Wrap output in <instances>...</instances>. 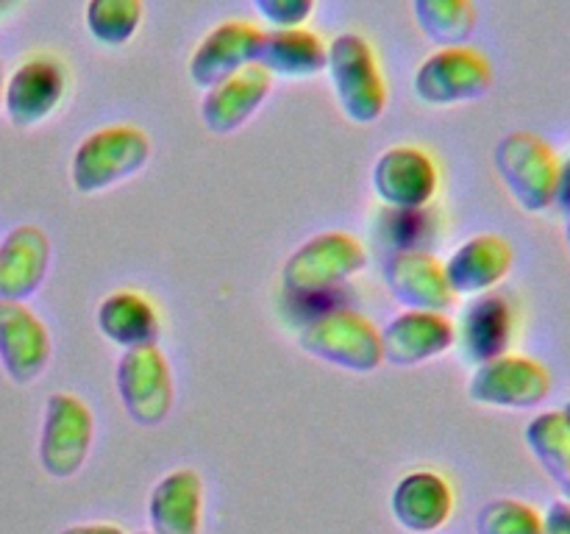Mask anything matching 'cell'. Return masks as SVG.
<instances>
[{"label":"cell","instance_id":"cell-1","mask_svg":"<svg viewBox=\"0 0 570 534\" xmlns=\"http://www.w3.org/2000/svg\"><path fill=\"white\" fill-rule=\"evenodd\" d=\"M367 250L345 231H323L306 239L287 259L282 284L295 300L337 298L345 281L365 270Z\"/></svg>","mask_w":570,"mask_h":534},{"label":"cell","instance_id":"cell-2","mask_svg":"<svg viewBox=\"0 0 570 534\" xmlns=\"http://www.w3.org/2000/svg\"><path fill=\"white\" fill-rule=\"evenodd\" d=\"M326 70L332 76L334 95L351 122L371 126L387 109V81L382 65L362 33L345 31L328 42Z\"/></svg>","mask_w":570,"mask_h":534},{"label":"cell","instance_id":"cell-3","mask_svg":"<svg viewBox=\"0 0 570 534\" xmlns=\"http://www.w3.org/2000/svg\"><path fill=\"white\" fill-rule=\"evenodd\" d=\"M150 137L139 126L117 122L89 134L72 154L70 178L81 195L106 192L137 176L150 159Z\"/></svg>","mask_w":570,"mask_h":534},{"label":"cell","instance_id":"cell-4","mask_svg":"<svg viewBox=\"0 0 570 534\" xmlns=\"http://www.w3.org/2000/svg\"><path fill=\"white\" fill-rule=\"evenodd\" d=\"M298 345L315 359L354 373H371L384 362L382 332L354 309H328L309 317L298 334Z\"/></svg>","mask_w":570,"mask_h":534},{"label":"cell","instance_id":"cell-5","mask_svg":"<svg viewBox=\"0 0 570 534\" xmlns=\"http://www.w3.org/2000/svg\"><path fill=\"white\" fill-rule=\"evenodd\" d=\"M495 170L515 204L527 211H546L557 204L560 156L534 131H512L495 145Z\"/></svg>","mask_w":570,"mask_h":534},{"label":"cell","instance_id":"cell-6","mask_svg":"<svg viewBox=\"0 0 570 534\" xmlns=\"http://www.w3.org/2000/svg\"><path fill=\"white\" fill-rule=\"evenodd\" d=\"M415 95L429 106H456L484 98L493 87V65L468 44L438 48L415 72Z\"/></svg>","mask_w":570,"mask_h":534},{"label":"cell","instance_id":"cell-7","mask_svg":"<svg viewBox=\"0 0 570 534\" xmlns=\"http://www.w3.org/2000/svg\"><path fill=\"white\" fill-rule=\"evenodd\" d=\"M95 439L92 409L72 393H53L45 404L39 462L53 478H70L87 462Z\"/></svg>","mask_w":570,"mask_h":534},{"label":"cell","instance_id":"cell-8","mask_svg":"<svg viewBox=\"0 0 570 534\" xmlns=\"http://www.w3.org/2000/svg\"><path fill=\"white\" fill-rule=\"evenodd\" d=\"M117 393L122 409L139 426H159L173 409V370L159 345H142L122 354L117 365Z\"/></svg>","mask_w":570,"mask_h":534},{"label":"cell","instance_id":"cell-9","mask_svg":"<svg viewBox=\"0 0 570 534\" xmlns=\"http://www.w3.org/2000/svg\"><path fill=\"white\" fill-rule=\"evenodd\" d=\"M551 393L549 367L521 354H501L476 365L468 384V395L482 406L495 409H534Z\"/></svg>","mask_w":570,"mask_h":534},{"label":"cell","instance_id":"cell-10","mask_svg":"<svg viewBox=\"0 0 570 534\" xmlns=\"http://www.w3.org/2000/svg\"><path fill=\"white\" fill-rule=\"evenodd\" d=\"M70 89V72L61 59L50 53H33L6 78L3 109L20 128L48 120Z\"/></svg>","mask_w":570,"mask_h":534},{"label":"cell","instance_id":"cell-11","mask_svg":"<svg viewBox=\"0 0 570 534\" xmlns=\"http://www.w3.org/2000/svg\"><path fill=\"white\" fill-rule=\"evenodd\" d=\"M265 31L248 20H226L212 28L189 56V78L195 87L212 89L245 67L259 61Z\"/></svg>","mask_w":570,"mask_h":534},{"label":"cell","instance_id":"cell-12","mask_svg":"<svg viewBox=\"0 0 570 534\" xmlns=\"http://www.w3.org/2000/svg\"><path fill=\"white\" fill-rule=\"evenodd\" d=\"M373 187L390 209H426L440 187L438 165L415 145H395L379 156Z\"/></svg>","mask_w":570,"mask_h":534},{"label":"cell","instance_id":"cell-13","mask_svg":"<svg viewBox=\"0 0 570 534\" xmlns=\"http://www.w3.org/2000/svg\"><path fill=\"white\" fill-rule=\"evenodd\" d=\"M50 334L20 300H0V365L14 384H33L50 362Z\"/></svg>","mask_w":570,"mask_h":534},{"label":"cell","instance_id":"cell-14","mask_svg":"<svg viewBox=\"0 0 570 534\" xmlns=\"http://www.w3.org/2000/svg\"><path fill=\"white\" fill-rule=\"evenodd\" d=\"M384 278L399 304L417 312H449L456 295L445 278V267L429 250H395L384 267Z\"/></svg>","mask_w":570,"mask_h":534},{"label":"cell","instance_id":"cell-15","mask_svg":"<svg viewBox=\"0 0 570 534\" xmlns=\"http://www.w3.org/2000/svg\"><path fill=\"white\" fill-rule=\"evenodd\" d=\"M456 345V326L443 312L410 309L387 323L382 332L384 362L399 367H415L432 362Z\"/></svg>","mask_w":570,"mask_h":534},{"label":"cell","instance_id":"cell-16","mask_svg":"<svg viewBox=\"0 0 570 534\" xmlns=\"http://www.w3.org/2000/svg\"><path fill=\"white\" fill-rule=\"evenodd\" d=\"M273 89V76L259 65L239 70L217 87L206 89L200 100V120L212 134H234L256 115Z\"/></svg>","mask_w":570,"mask_h":534},{"label":"cell","instance_id":"cell-17","mask_svg":"<svg viewBox=\"0 0 570 534\" xmlns=\"http://www.w3.org/2000/svg\"><path fill=\"white\" fill-rule=\"evenodd\" d=\"M512 261L515 254L510 239L501 234H476L465 239L443 267L454 295H484L510 276Z\"/></svg>","mask_w":570,"mask_h":534},{"label":"cell","instance_id":"cell-18","mask_svg":"<svg viewBox=\"0 0 570 534\" xmlns=\"http://www.w3.org/2000/svg\"><path fill=\"white\" fill-rule=\"evenodd\" d=\"M50 267V239L39 226H17L0 243V300L31 298Z\"/></svg>","mask_w":570,"mask_h":534},{"label":"cell","instance_id":"cell-19","mask_svg":"<svg viewBox=\"0 0 570 534\" xmlns=\"http://www.w3.org/2000/svg\"><path fill=\"white\" fill-rule=\"evenodd\" d=\"M512 337H515V309L499 293L476 295L468 304L460 328H456V343H460L462 354L476 365L510 354Z\"/></svg>","mask_w":570,"mask_h":534},{"label":"cell","instance_id":"cell-20","mask_svg":"<svg viewBox=\"0 0 570 534\" xmlns=\"http://www.w3.org/2000/svg\"><path fill=\"white\" fill-rule=\"evenodd\" d=\"M393 515L406 532L432 534L449 523L454 512V490L440 473L415 471L406 473L393 490Z\"/></svg>","mask_w":570,"mask_h":534},{"label":"cell","instance_id":"cell-21","mask_svg":"<svg viewBox=\"0 0 570 534\" xmlns=\"http://www.w3.org/2000/svg\"><path fill=\"white\" fill-rule=\"evenodd\" d=\"M150 534H200L204 517V482L195 471L167 473L148 501Z\"/></svg>","mask_w":570,"mask_h":534},{"label":"cell","instance_id":"cell-22","mask_svg":"<svg viewBox=\"0 0 570 534\" xmlns=\"http://www.w3.org/2000/svg\"><path fill=\"white\" fill-rule=\"evenodd\" d=\"M328 44L312 28H273L265 31L259 61L271 76L315 78L326 70Z\"/></svg>","mask_w":570,"mask_h":534},{"label":"cell","instance_id":"cell-23","mask_svg":"<svg viewBox=\"0 0 570 534\" xmlns=\"http://www.w3.org/2000/svg\"><path fill=\"white\" fill-rule=\"evenodd\" d=\"M98 328L106 339L120 348H142L156 345L161 332V320L156 306L145 295L134 289H117L98 306Z\"/></svg>","mask_w":570,"mask_h":534},{"label":"cell","instance_id":"cell-24","mask_svg":"<svg viewBox=\"0 0 570 534\" xmlns=\"http://www.w3.org/2000/svg\"><path fill=\"white\" fill-rule=\"evenodd\" d=\"M417 28L440 48L468 44L476 31L473 0H412Z\"/></svg>","mask_w":570,"mask_h":534},{"label":"cell","instance_id":"cell-25","mask_svg":"<svg viewBox=\"0 0 570 534\" xmlns=\"http://www.w3.org/2000/svg\"><path fill=\"white\" fill-rule=\"evenodd\" d=\"M527 445L554 482H570V423L562 409L543 412L527 426Z\"/></svg>","mask_w":570,"mask_h":534},{"label":"cell","instance_id":"cell-26","mask_svg":"<svg viewBox=\"0 0 570 534\" xmlns=\"http://www.w3.org/2000/svg\"><path fill=\"white\" fill-rule=\"evenodd\" d=\"M142 0H89L83 11L89 37L106 48H122L142 26Z\"/></svg>","mask_w":570,"mask_h":534},{"label":"cell","instance_id":"cell-27","mask_svg":"<svg viewBox=\"0 0 570 534\" xmlns=\"http://www.w3.org/2000/svg\"><path fill=\"white\" fill-rule=\"evenodd\" d=\"M479 534H543V515L521 498H495L479 510Z\"/></svg>","mask_w":570,"mask_h":534},{"label":"cell","instance_id":"cell-28","mask_svg":"<svg viewBox=\"0 0 570 534\" xmlns=\"http://www.w3.org/2000/svg\"><path fill=\"white\" fill-rule=\"evenodd\" d=\"M390 239L399 250H426L432 239V217L426 209H393L387 217Z\"/></svg>","mask_w":570,"mask_h":534},{"label":"cell","instance_id":"cell-29","mask_svg":"<svg viewBox=\"0 0 570 534\" xmlns=\"http://www.w3.org/2000/svg\"><path fill=\"white\" fill-rule=\"evenodd\" d=\"M317 0H254V9L267 26L298 28L315 14Z\"/></svg>","mask_w":570,"mask_h":534},{"label":"cell","instance_id":"cell-30","mask_svg":"<svg viewBox=\"0 0 570 534\" xmlns=\"http://www.w3.org/2000/svg\"><path fill=\"white\" fill-rule=\"evenodd\" d=\"M543 534H570V504L554 501L543 515Z\"/></svg>","mask_w":570,"mask_h":534},{"label":"cell","instance_id":"cell-31","mask_svg":"<svg viewBox=\"0 0 570 534\" xmlns=\"http://www.w3.org/2000/svg\"><path fill=\"white\" fill-rule=\"evenodd\" d=\"M61 534H126L115 523H78V526L65 528Z\"/></svg>","mask_w":570,"mask_h":534},{"label":"cell","instance_id":"cell-32","mask_svg":"<svg viewBox=\"0 0 570 534\" xmlns=\"http://www.w3.org/2000/svg\"><path fill=\"white\" fill-rule=\"evenodd\" d=\"M557 204H560L562 209H568V206H570V154H568V159L560 161V184H557Z\"/></svg>","mask_w":570,"mask_h":534},{"label":"cell","instance_id":"cell-33","mask_svg":"<svg viewBox=\"0 0 570 534\" xmlns=\"http://www.w3.org/2000/svg\"><path fill=\"white\" fill-rule=\"evenodd\" d=\"M3 92H6V70H3V61H0V109H3Z\"/></svg>","mask_w":570,"mask_h":534},{"label":"cell","instance_id":"cell-34","mask_svg":"<svg viewBox=\"0 0 570 534\" xmlns=\"http://www.w3.org/2000/svg\"><path fill=\"white\" fill-rule=\"evenodd\" d=\"M566 211V243H568V250H570V206L568 209H562Z\"/></svg>","mask_w":570,"mask_h":534},{"label":"cell","instance_id":"cell-35","mask_svg":"<svg viewBox=\"0 0 570 534\" xmlns=\"http://www.w3.org/2000/svg\"><path fill=\"white\" fill-rule=\"evenodd\" d=\"M562 493H566V501L570 504V482L562 484Z\"/></svg>","mask_w":570,"mask_h":534},{"label":"cell","instance_id":"cell-36","mask_svg":"<svg viewBox=\"0 0 570 534\" xmlns=\"http://www.w3.org/2000/svg\"><path fill=\"white\" fill-rule=\"evenodd\" d=\"M562 415H566V421L570 423V400H568V404H566V406H562Z\"/></svg>","mask_w":570,"mask_h":534},{"label":"cell","instance_id":"cell-37","mask_svg":"<svg viewBox=\"0 0 570 534\" xmlns=\"http://www.w3.org/2000/svg\"><path fill=\"white\" fill-rule=\"evenodd\" d=\"M139 534H150V532H139Z\"/></svg>","mask_w":570,"mask_h":534},{"label":"cell","instance_id":"cell-38","mask_svg":"<svg viewBox=\"0 0 570 534\" xmlns=\"http://www.w3.org/2000/svg\"><path fill=\"white\" fill-rule=\"evenodd\" d=\"M0 3H3V0H0Z\"/></svg>","mask_w":570,"mask_h":534}]
</instances>
